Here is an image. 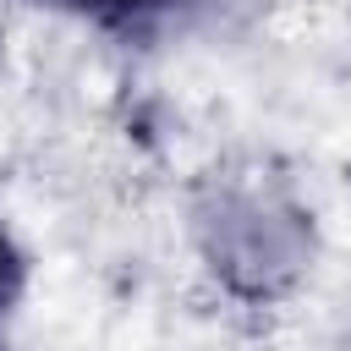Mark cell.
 <instances>
[{
  "label": "cell",
  "instance_id": "6da1fadb",
  "mask_svg": "<svg viewBox=\"0 0 351 351\" xmlns=\"http://www.w3.org/2000/svg\"><path fill=\"white\" fill-rule=\"evenodd\" d=\"M192 236H197V252L214 269V280L241 302L285 296L313 258L307 214L291 197L252 186V181L214 186L192 214Z\"/></svg>",
  "mask_w": 351,
  "mask_h": 351
},
{
  "label": "cell",
  "instance_id": "7a4b0ae2",
  "mask_svg": "<svg viewBox=\"0 0 351 351\" xmlns=\"http://www.w3.org/2000/svg\"><path fill=\"white\" fill-rule=\"evenodd\" d=\"M60 5H71L77 16H88V22H99V27H110V33H143L154 16H165L176 0H60Z\"/></svg>",
  "mask_w": 351,
  "mask_h": 351
},
{
  "label": "cell",
  "instance_id": "3957f363",
  "mask_svg": "<svg viewBox=\"0 0 351 351\" xmlns=\"http://www.w3.org/2000/svg\"><path fill=\"white\" fill-rule=\"evenodd\" d=\"M22 280H27V263H22L16 241H11V236H5V225H0V313L22 296Z\"/></svg>",
  "mask_w": 351,
  "mask_h": 351
}]
</instances>
